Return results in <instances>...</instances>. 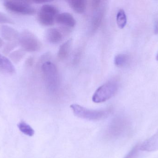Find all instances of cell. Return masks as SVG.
I'll return each instance as SVG.
<instances>
[{"label": "cell", "mask_w": 158, "mask_h": 158, "mask_svg": "<svg viewBox=\"0 0 158 158\" xmlns=\"http://www.w3.org/2000/svg\"><path fill=\"white\" fill-rule=\"evenodd\" d=\"M74 114L78 117L89 121H99L108 117L110 115V109L92 110L77 104L70 105Z\"/></svg>", "instance_id": "cell-1"}, {"label": "cell", "mask_w": 158, "mask_h": 158, "mask_svg": "<svg viewBox=\"0 0 158 158\" xmlns=\"http://www.w3.org/2000/svg\"><path fill=\"white\" fill-rule=\"evenodd\" d=\"M42 71L48 90L56 91L59 85V76L56 66L51 61H46L42 66Z\"/></svg>", "instance_id": "cell-2"}, {"label": "cell", "mask_w": 158, "mask_h": 158, "mask_svg": "<svg viewBox=\"0 0 158 158\" xmlns=\"http://www.w3.org/2000/svg\"><path fill=\"white\" fill-rule=\"evenodd\" d=\"M118 88V84L116 81L107 82L97 89L93 95L92 100L97 104L106 102L115 95Z\"/></svg>", "instance_id": "cell-3"}, {"label": "cell", "mask_w": 158, "mask_h": 158, "mask_svg": "<svg viewBox=\"0 0 158 158\" xmlns=\"http://www.w3.org/2000/svg\"><path fill=\"white\" fill-rule=\"evenodd\" d=\"M31 1H6L4 3L5 7L9 11L16 14L32 15L36 13V9L31 5Z\"/></svg>", "instance_id": "cell-4"}, {"label": "cell", "mask_w": 158, "mask_h": 158, "mask_svg": "<svg viewBox=\"0 0 158 158\" xmlns=\"http://www.w3.org/2000/svg\"><path fill=\"white\" fill-rule=\"evenodd\" d=\"M19 42L24 51L35 52L41 47V43L38 38L28 31L23 32L19 35Z\"/></svg>", "instance_id": "cell-5"}, {"label": "cell", "mask_w": 158, "mask_h": 158, "mask_svg": "<svg viewBox=\"0 0 158 158\" xmlns=\"http://www.w3.org/2000/svg\"><path fill=\"white\" fill-rule=\"evenodd\" d=\"M58 14V10L56 6L52 5L44 4L39 11L38 19L40 23L43 26H52Z\"/></svg>", "instance_id": "cell-6"}, {"label": "cell", "mask_w": 158, "mask_h": 158, "mask_svg": "<svg viewBox=\"0 0 158 158\" xmlns=\"http://www.w3.org/2000/svg\"><path fill=\"white\" fill-rule=\"evenodd\" d=\"M55 21L58 24L67 28H73L76 24V20L72 15L69 13L58 14L56 18Z\"/></svg>", "instance_id": "cell-7"}, {"label": "cell", "mask_w": 158, "mask_h": 158, "mask_svg": "<svg viewBox=\"0 0 158 158\" xmlns=\"http://www.w3.org/2000/svg\"><path fill=\"white\" fill-rule=\"evenodd\" d=\"M140 149L147 152L158 150V130L154 135L143 143L140 146Z\"/></svg>", "instance_id": "cell-8"}, {"label": "cell", "mask_w": 158, "mask_h": 158, "mask_svg": "<svg viewBox=\"0 0 158 158\" xmlns=\"http://www.w3.org/2000/svg\"><path fill=\"white\" fill-rule=\"evenodd\" d=\"M1 32L3 38L9 41H15L18 39H19V35L18 32L8 26H2Z\"/></svg>", "instance_id": "cell-9"}, {"label": "cell", "mask_w": 158, "mask_h": 158, "mask_svg": "<svg viewBox=\"0 0 158 158\" xmlns=\"http://www.w3.org/2000/svg\"><path fill=\"white\" fill-rule=\"evenodd\" d=\"M46 39L51 43L56 44L63 39V34L61 32L55 28L49 29L46 34Z\"/></svg>", "instance_id": "cell-10"}, {"label": "cell", "mask_w": 158, "mask_h": 158, "mask_svg": "<svg viewBox=\"0 0 158 158\" xmlns=\"http://www.w3.org/2000/svg\"><path fill=\"white\" fill-rule=\"evenodd\" d=\"M72 43V39H69L60 45L57 53V56L59 59L64 60L67 57L70 52Z\"/></svg>", "instance_id": "cell-11"}, {"label": "cell", "mask_w": 158, "mask_h": 158, "mask_svg": "<svg viewBox=\"0 0 158 158\" xmlns=\"http://www.w3.org/2000/svg\"><path fill=\"white\" fill-rule=\"evenodd\" d=\"M68 2L70 7L78 14L84 13L86 9L87 2L84 0H70Z\"/></svg>", "instance_id": "cell-12"}, {"label": "cell", "mask_w": 158, "mask_h": 158, "mask_svg": "<svg viewBox=\"0 0 158 158\" xmlns=\"http://www.w3.org/2000/svg\"><path fill=\"white\" fill-rule=\"evenodd\" d=\"M0 68L7 73H13L15 71V67L11 61L1 54H0Z\"/></svg>", "instance_id": "cell-13"}, {"label": "cell", "mask_w": 158, "mask_h": 158, "mask_svg": "<svg viewBox=\"0 0 158 158\" xmlns=\"http://www.w3.org/2000/svg\"><path fill=\"white\" fill-rule=\"evenodd\" d=\"M96 14L94 16L92 19V27L93 31L96 30L101 25L104 15V10L99 8Z\"/></svg>", "instance_id": "cell-14"}, {"label": "cell", "mask_w": 158, "mask_h": 158, "mask_svg": "<svg viewBox=\"0 0 158 158\" xmlns=\"http://www.w3.org/2000/svg\"><path fill=\"white\" fill-rule=\"evenodd\" d=\"M116 21L117 25L119 28H123L126 26L127 21V16L123 9H120L117 13Z\"/></svg>", "instance_id": "cell-15"}, {"label": "cell", "mask_w": 158, "mask_h": 158, "mask_svg": "<svg viewBox=\"0 0 158 158\" xmlns=\"http://www.w3.org/2000/svg\"><path fill=\"white\" fill-rule=\"evenodd\" d=\"M18 127L19 130L24 134L29 136H32L34 134L33 129L28 124L24 122H20L18 124Z\"/></svg>", "instance_id": "cell-16"}, {"label": "cell", "mask_w": 158, "mask_h": 158, "mask_svg": "<svg viewBox=\"0 0 158 158\" xmlns=\"http://www.w3.org/2000/svg\"><path fill=\"white\" fill-rule=\"evenodd\" d=\"M128 60V56L125 54H119L114 58V64L118 67H123L127 64Z\"/></svg>", "instance_id": "cell-17"}, {"label": "cell", "mask_w": 158, "mask_h": 158, "mask_svg": "<svg viewBox=\"0 0 158 158\" xmlns=\"http://www.w3.org/2000/svg\"><path fill=\"white\" fill-rule=\"evenodd\" d=\"M24 53L22 50H18L14 53H12L10 55V58L14 62H18L21 60L23 57L24 56Z\"/></svg>", "instance_id": "cell-18"}, {"label": "cell", "mask_w": 158, "mask_h": 158, "mask_svg": "<svg viewBox=\"0 0 158 158\" xmlns=\"http://www.w3.org/2000/svg\"><path fill=\"white\" fill-rule=\"evenodd\" d=\"M14 21L5 14L0 12V24H13Z\"/></svg>", "instance_id": "cell-19"}, {"label": "cell", "mask_w": 158, "mask_h": 158, "mask_svg": "<svg viewBox=\"0 0 158 158\" xmlns=\"http://www.w3.org/2000/svg\"><path fill=\"white\" fill-rule=\"evenodd\" d=\"M91 3V6L92 8L94 9V10H97L98 9L100 8L101 6V3H102V1H92L90 2Z\"/></svg>", "instance_id": "cell-20"}, {"label": "cell", "mask_w": 158, "mask_h": 158, "mask_svg": "<svg viewBox=\"0 0 158 158\" xmlns=\"http://www.w3.org/2000/svg\"><path fill=\"white\" fill-rule=\"evenodd\" d=\"M137 150H138V147L137 146L135 147L134 148H133L130 153L126 156L124 158H134L135 154L137 153Z\"/></svg>", "instance_id": "cell-21"}, {"label": "cell", "mask_w": 158, "mask_h": 158, "mask_svg": "<svg viewBox=\"0 0 158 158\" xmlns=\"http://www.w3.org/2000/svg\"><path fill=\"white\" fill-rule=\"evenodd\" d=\"M15 44L11 43L7 45L4 51L5 53H9V51H11L12 49H13L15 47Z\"/></svg>", "instance_id": "cell-22"}, {"label": "cell", "mask_w": 158, "mask_h": 158, "mask_svg": "<svg viewBox=\"0 0 158 158\" xmlns=\"http://www.w3.org/2000/svg\"><path fill=\"white\" fill-rule=\"evenodd\" d=\"M155 33L156 34L158 33V22H156L155 26Z\"/></svg>", "instance_id": "cell-23"}, {"label": "cell", "mask_w": 158, "mask_h": 158, "mask_svg": "<svg viewBox=\"0 0 158 158\" xmlns=\"http://www.w3.org/2000/svg\"><path fill=\"white\" fill-rule=\"evenodd\" d=\"M33 63V59L31 58H30L29 59H28V60H27V64L29 66H31V64Z\"/></svg>", "instance_id": "cell-24"}, {"label": "cell", "mask_w": 158, "mask_h": 158, "mask_svg": "<svg viewBox=\"0 0 158 158\" xmlns=\"http://www.w3.org/2000/svg\"><path fill=\"white\" fill-rule=\"evenodd\" d=\"M2 45V40L0 39V48H1Z\"/></svg>", "instance_id": "cell-25"}, {"label": "cell", "mask_w": 158, "mask_h": 158, "mask_svg": "<svg viewBox=\"0 0 158 158\" xmlns=\"http://www.w3.org/2000/svg\"><path fill=\"white\" fill-rule=\"evenodd\" d=\"M156 60L158 61V53H157V54L156 56Z\"/></svg>", "instance_id": "cell-26"}]
</instances>
